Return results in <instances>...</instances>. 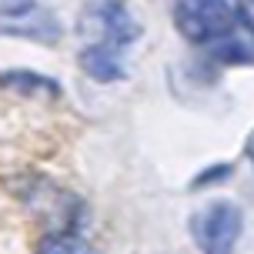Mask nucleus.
Instances as JSON below:
<instances>
[{
	"instance_id": "obj_10",
	"label": "nucleus",
	"mask_w": 254,
	"mask_h": 254,
	"mask_svg": "<svg viewBox=\"0 0 254 254\" xmlns=\"http://www.w3.org/2000/svg\"><path fill=\"white\" fill-rule=\"evenodd\" d=\"M34 10V0H0V17H27Z\"/></svg>"
},
{
	"instance_id": "obj_8",
	"label": "nucleus",
	"mask_w": 254,
	"mask_h": 254,
	"mask_svg": "<svg viewBox=\"0 0 254 254\" xmlns=\"http://www.w3.org/2000/svg\"><path fill=\"white\" fill-rule=\"evenodd\" d=\"M37 254H101L87 238H80L77 231H51L47 238H40Z\"/></svg>"
},
{
	"instance_id": "obj_6",
	"label": "nucleus",
	"mask_w": 254,
	"mask_h": 254,
	"mask_svg": "<svg viewBox=\"0 0 254 254\" xmlns=\"http://www.w3.org/2000/svg\"><path fill=\"white\" fill-rule=\"evenodd\" d=\"M3 34L37 40V44H57V40H61V34H64V27H61V20H57L51 10H30L24 17V24L3 27Z\"/></svg>"
},
{
	"instance_id": "obj_2",
	"label": "nucleus",
	"mask_w": 254,
	"mask_h": 254,
	"mask_svg": "<svg viewBox=\"0 0 254 254\" xmlns=\"http://www.w3.org/2000/svg\"><path fill=\"white\" fill-rule=\"evenodd\" d=\"M244 228V211L234 201H207L190 217V238L201 254H234V244Z\"/></svg>"
},
{
	"instance_id": "obj_5",
	"label": "nucleus",
	"mask_w": 254,
	"mask_h": 254,
	"mask_svg": "<svg viewBox=\"0 0 254 254\" xmlns=\"http://www.w3.org/2000/svg\"><path fill=\"white\" fill-rule=\"evenodd\" d=\"M0 87L7 94H20V97H61V84L51 77H40L34 70H3L0 74Z\"/></svg>"
},
{
	"instance_id": "obj_11",
	"label": "nucleus",
	"mask_w": 254,
	"mask_h": 254,
	"mask_svg": "<svg viewBox=\"0 0 254 254\" xmlns=\"http://www.w3.org/2000/svg\"><path fill=\"white\" fill-rule=\"evenodd\" d=\"M234 13H238V24H241L244 30H248V34L254 37V13H248L244 7H234Z\"/></svg>"
},
{
	"instance_id": "obj_9",
	"label": "nucleus",
	"mask_w": 254,
	"mask_h": 254,
	"mask_svg": "<svg viewBox=\"0 0 254 254\" xmlns=\"http://www.w3.org/2000/svg\"><path fill=\"white\" fill-rule=\"evenodd\" d=\"M231 171H234V164H211V167H204L201 174L190 181V190H204V188H214V184H224V181L231 178Z\"/></svg>"
},
{
	"instance_id": "obj_12",
	"label": "nucleus",
	"mask_w": 254,
	"mask_h": 254,
	"mask_svg": "<svg viewBox=\"0 0 254 254\" xmlns=\"http://www.w3.org/2000/svg\"><path fill=\"white\" fill-rule=\"evenodd\" d=\"M244 154H248V161L254 164V130L248 134V140H244Z\"/></svg>"
},
{
	"instance_id": "obj_3",
	"label": "nucleus",
	"mask_w": 254,
	"mask_h": 254,
	"mask_svg": "<svg viewBox=\"0 0 254 254\" xmlns=\"http://www.w3.org/2000/svg\"><path fill=\"white\" fill-rule=\"evenodd\" d=\"M80 30L94 37V44H111V47H130L134 40L144 34V27L127 13L124 3L117 0H101V3H90Z\"/></svg>"
},
{
	"instance_id": "obj_7",
	"label": "nucleus",
	"mask_w": 254,
	"mask_h": 254,
	"mask_svg": "<svg viewBox=\"0 0 254 254\" xmlns=\"http://www.w3.org/2000/svg\"><path fill=\"white\" fill-rule=\"evenodd\" d=\"M211 61L224 64V67H254V40L251 37H238V34H228V37L214 40L211 47Z\"/></svg>"
},
{
	"instance_id": "obj_4",
	"label": "nucleus",
	"mask_w": 254,
	"mask_h": 254,
	"mask_svg": "<svg viewBox=\"0 0 254 254\" xmlns=\"http://www.w3.org/2000/svg\"><path fill=\"white\" fill-rule=\"evenodd\" d=\"M77 64L97 84H114V80L127 77L124 61H121V47H111V44H87L77 57Z\"/></svg>"
},
{
	"instance_id": "obj_1",
	"label": "nucleus",
	"mask_w": 254,
	"mask_h": 254,
	"mask_svg": "<svg viewBox=\"0 0 254 254\" xmlns=\"http://www.w3.org/2000/svg\"><path fill=\"white\" fill-rule=\"evenodd\" d=\"M174 27L190 44H214L234 34L238 13L228 0H174Z\"/></svg>"
}]
</instances>
